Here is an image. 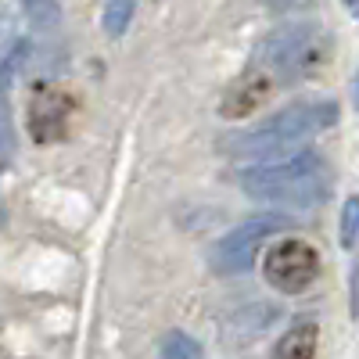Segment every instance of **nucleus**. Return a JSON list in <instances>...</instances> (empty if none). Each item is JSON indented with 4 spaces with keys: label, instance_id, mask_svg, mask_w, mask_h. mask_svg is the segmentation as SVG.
<instances>
[{
    "label": "nucleus",
    "instance_id": "obj_1",
    "mask_svg": "<svg viewBox=\"0 0 359 359\" xmlns=\"http://www.w3.org/2000/svg\"><path fill=\"white\" fill-rule=\"evenodd\" d=\"M237 184L255 201L284 208H316L331 198V165L316 151H298L287 158L248 165L237 176Z\"/></svg>",
    "mask_w": 359,
    "mask_h": 359
},
{
    "label": "nucleus",
    "instance_id": "obj_2",
    "mask_svg": "<svg viewBox=\"0 0 359 359\" xmlns=\"http://www.w3.org/2000/svg\"><path fill=\"white\" fill-rule=\"evenodd\" d=\"M334 118H338V104H331V101H298L277 115H269L266 123L230 137L226 151L241 155V158H269L277 151H287L298 140H309L323 130H331Z\"/></svg>",
    "mask_w": 359,
    "mask_h": 359
},
{
    "label": "nucleus",
    "instance_id": "obj_3",
    "mask_svg": "<svg viewBox=\"0 0 359 359\" xmlns=\"http://www.w3.org/2000/svg\"><path fill=\"white\" fill-rule=\"evenodd\" d=\"M331 57V40L320 25H280L269 36H262L255 43L252 54V69L266 72L273 83H298L309 79L313 72H320Z\"/></svg>",
    "mask_w": 359,
    "mask_h": 359
},
{
    "label": "nucleus",
    "instance_id": "obj_4",
    "mask_svg": "<svg viewBox=\"0 0 359 359\" xmlns=\"http://www.w3.org/2000/svg\"><path fill=\"white\" fill-rule=\"evenodd\" d=\"M287 226H291L287 216H255V219L241 223L237 230H230L226 237H219V241L212 245V252H208V266H212L216 273H223V277L248 273L252 262H255L259 245L269 241L273 233L287 230Z\"/></svg>",
    "mask_w": 359,
    "mask_h": 359
},
{
    "label": "nucleus",
    "instance_id": "obj_5",
    "mask_svg": "<svg viewBox=\"0 0 359 359\" xmlns=\"http://www.w3.org/2000/svg\"><path fill=\"white\" fill-rule=\"evenodd\" d=\"M262 273L277 291L298 294V291H306L316 280L320 259H316V252L306 241H280V245L269 248V255L262 262Z\"/></svg>",
    "mask_w": 359,
    "mask_h": 359
},
{
    "label": "nucleus",
    "instance_id": "obj_6",
    "mask_svg": "<svg viewBox=\"0 0 359 359\" xmlns=\"http://www.w3.org/2000/svg\"><path fill=\"white\" fill-rule=\"evenodd\" d=\"M76 115V101L72 94L57 86H40L29 104V133L36 144H54L69 133V123Z\"/></svg>",
    "mask_w": 359,
    "mask_h": 359
},
{
    "label": "nucleus",
    "instance_id": "obj_7",
    "mask_svg": "<svg viewBox=\"0 0 359 359\" xmlns=\"http://www.w3.org/2000/svg\"><path fill=\"white\" fill-rule=\"evenodd\" d=\"M273 79H269L266 72L259 69H248L241 79H237L230 90H226V97H223V115L230 118H241V115H252L269 94H273Z\"/></svg>",
    "mask_w": 359,
    "mask_h": 359
},
{
    "label": "nucleus",
    "instance_id": "obj_8",
    "mask_svg": "<svg viewBox=\"0 0 359 359\" xmlns=\"http://www.w3.org/2000/svg\"><path fill=\"white\" fill-rule=\"evenodd\" d=\"M316 323L313 320H294L287 327V334L277 341V352L273 359H316Z\"/></svg>",
    "mask_w": 359,
    "mask_h": 359
},
{
    "label": "nucleus",
    "instance_id": "obj_9",
    "mask_svg": "<svg viewBox=\"0 0 359 359\" xmlns=\"http://www.w3.org/2000/svg\"><path fill=\"white\" fill-rule=\"evenodd\" d=\"M158 359H205V355H201V345L191 334L169 331L162 338V345H158Z\"/></svg>",
    "mask_w": 359,
    "mask_h": 359
},
{
    "label": "nucleus",
    "instance_id": "obj_10",
    "mask_svg": "<svg viewBox=\"0 0 359 359\" xmlns=\"http://www.w3.org/2000/svg\"><path fill=\"white\" fill-rule=\"evenodd\" d=\"M133 4L137 0H108V8H104V33L108 36H123L126 33V25L133 18Z\"/></svg>",
    "mask_w": 359,
    "mask_h": 359
},
{
    "label": "nucleus",
    "instance_id": "obj_11",
    "mask_svg": "<svg viewBox=\"0 0 359 359\" xmlns=\"http://www.w3.org/2000/svg\"><path fill=\"white\" fill-rule=\"evenodd\" d=\"M341 245L352 248L355 245V237H359V198H348L345 208H341Z\"/></svg>",
    "mask_w": 359,
    "mask_h": 359
},
{
    "label": "nucleus",
    "instance_id": "obj_12",
    "mask_svg": "<svg viewBox=\"0 0 359 359\" xmlns=\"http://www.w3.org/2000/svg\"><path fill=\"white\" fill-rule=\"evenodd\" d=\"M22 4H25V11L29 15H36V18H50V0H22Z\"/></svg>",
    "mask_w": 359,
    "mask_h": 359
},
{
    "label": "nucleus",
    "instance_id": "obj_13",
    "mask_svg": "<svg viewBox=\"0 0 359 359\" xmlns=\"http://www.w3.org/2000/svg\"><path fill=\"white\" fill-rule=\"evenodd\" d=\"M266 8H273V11H284V8H298V4H306V0H262Z\"/></svg>",
    "mask_w": 359,
    "mask_h": 359
},
{
    "label": "nucleus",
    "instance_id": "obj_14",
    "mask_svg": "<svg viewBox=\"0 0 359 359\" xmlns=\"http://www.w3.org/2000/svg\"><path fill=\"white\" fill-rule=\"evenodd\" d=\"M345 4H348V11H352V15H359V0H345Z\"/></svg>",
    "mask_w": 359,
    "mask_h": 359
},
{
    "label": "nucleus",
    "instance_id": "obj_15",
    "mask_svg": "<svg viewBox=\"0 0 359 359\" xmlns=\"http://www.w3.org/2000/svg\"><path fill=\"white\" fill-rule=\"evenodd\" d=\"M355 101H359V76H355Z\"/></svg>",
    "mask_w": 359,
    "mask_h": 359
}]
</instances>
